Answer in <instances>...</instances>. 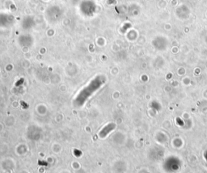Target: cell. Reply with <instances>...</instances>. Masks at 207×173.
I'll return each instance as SVG.
<instances>
[{
  "instance_id": "6da1fadb",
  "label": "cell",
  "mask_w": 207,
  "mask_h": 173,
  "mask_svg": "<svg viewBox=\"0 0 207 173\" xmlns=\"http://www.w3.org/2000/svg\"><path fill=\"white\" fill-rule=\"evenodd\" d=\"M100 85H101V82H99V81H96V80L91 83V84L89 85L88 86H87L86 88L83 89L80 92V94L78 96L77 100H76V103L79 104V105H83L85 102V100L88 98L89 96H91L94 91H96L100 87Z\"/></svg>"
},
{
  "instance_id": "7a4b0ae2",
  "label": "cell",
  "mask_w": 207,
  "mask_h": 173,
  "mask_svg": "<svg viewBox=\"0 0 207 173\" xmlns=\"http://www.w3.org/2000/svg\"><path fill=\"white\" fill-rule=\"evenodd\" d=\"M114 127H115V125H114V124H109V125H108L107 126H105V127L100 132V137H101V138L105 137L108 134H109L112 130H113Z\"/></svg>"
}]
</instances>
